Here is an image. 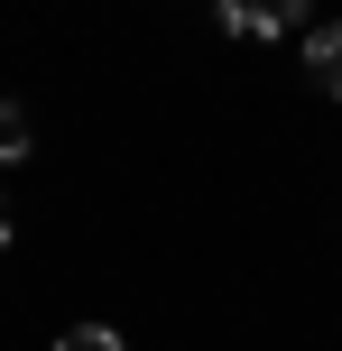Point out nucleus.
Returning a JSON list of instances; mask_svg holds the SVG:
<instances>
[{
  "mask_svg": "<svg viewBox=\"0 0 342 351\" xmlns=\"http://www.w3.org/2000/svg\"><path fill=\"white\" fill-rule=\"evenodd\" d=\"M306 74H315L324 93H342V28H315V37H306Z\"/></svg>",
  "mask_w": 342,
  "mask_h": 351,
  "instance_id": "f03ea898",
  "label": "nucleus"
},
{
  "mask_svg": "<svg viewBox=\"0 0 342 351\" xmlns=\"http://www.w3.org/2000/svg\"><path fill=\"white\" fill-rule=\"evenodd\" d=\"M56 351H121V333H111V324H74Z\"/></svg>",
  "mask_w": 342,
  "mask_h": 351,
  "instance_id": "20e7f679",
  "label": "nucleus"
},
{
  "mask_svg": "<svg viewBox=\"0 0 342 351\" xmlns=\"http://www.w3.org/2000/svg\"><path fill=\"white\" fill-rule=\"evenodd\" d=\"M306 19H315V0H222V28L232 37H287Z\"/></svg>",
  "mask_w": 342,
  "mask_h": 351,
  "instance_id": "f257e3e1",
  "label": "nucleus"
},
{
  "mask_svg": "<svg viewBox=\"0 0 342 351\" xmlns=\"http://www.w3.org/2000/svg\"><path fill=\"white\" fill-rule=\"evenodd\" d=\"M10 241H19V231H10V204H0V250H10Z\"/></svg>",
  "mask_w": 342,
  "mask_h": 351,
  "instance_id": "39448f33",
  "label": "nucleus"
},
{
  "mask_svg": "<svg viewBox=\"0 0 342 351\" xmlns=\"http://www.w3.org/2000/svg\"><path fill=\"white\" fill-rule=\"evenodd\" d=\"M28 158V102H0V167Z\"/></svg>",
  "mask_w": 342,
  "mask_h": 351,
  "instance_id": "7ed1b4c3",
  "label": "nucleus"
}]
</instances>
